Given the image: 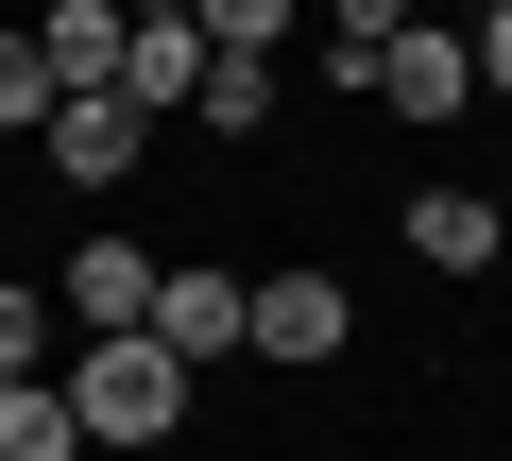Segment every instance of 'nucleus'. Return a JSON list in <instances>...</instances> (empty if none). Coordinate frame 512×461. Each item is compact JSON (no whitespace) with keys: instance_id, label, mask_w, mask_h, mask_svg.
<instances>
[{"instance_id":"nucleus-1","label":"nucleus","mask_w":512,"mask_h":461,"mask_svg":"<svg viewBox=\"0 0 512 461\" xmlns=\"http://www.w3.org/2000/svg\"><path fill=\"white\" fill-rule=\"evenodd\" d=\"M52 393H69V427L86 444H171L188 410H205V376L137 325V342H86V359H52Z\"/></svg>"},{"instance_id":"nucleus-5","label":"nucleus","mask_w":512,"mask_h":461,"mask_svg":"<svg viewBox=\"0 0 512 461\" xmlns=\"http://www.w3.org/2000/svg\"><path fill=\"white\" fill-rule=\"evenodd\" d=\"M239 291H256V274H222V257H171V274H154V342H171L188 376H222V359H239Z\"/></svg>"},{"instance_id":"nucleus-4","label":"nucleus","mask_w":512,"mask_h":461,"mask_svg":"<svg viewBox=\"0 0 512 461\" xmlns=\"http://www.w3.org/2000/svg\"><path fill=\"white\" fill-rule=\"evenodd\" d=\"M35 154H52V188H86V205H103V188H137L154 120H137L120 86H86V103H52V120H35Z\"/></svg>"},{"instance_id":"nucleus-12","label":"nucleus","mask_w":512,"mask_h":461,"mask_svg":"<svg viewBox=\"0 0 512 461\" xmlns=\"http://www.w3.org/2000/svg\"><path fill=\"white\" fill-rule=\"evenodd\" d=\"M410 18H427V0H325V69H342V86H376V52H393Z\"/></svg>"},{"instance_id":"nucleus-3","label":"nucleus","mask_w":512,"mask_h":461,"mask_svg":"<svg viewBox=\"0 0 512 461\" xmlns=\"http://www.w3.org/2000/svg\"><path fill=\"white\" fill-rule=\"evenodd\" d=\"M154 274H171V257L103 222V240H69V257H52V325H86V342H137V325H154Z\"/></svg>"},{"instance_id":"nucleus-8","label":"nucleus","mask_w":512,"mask_h":461,"mask_svg":"<svg viewBox=\"0 0 512 461\" xmlns=\"http://www.w3.org/2000/svg\"><path fill=\"white\" fill-rule=\"evenodd\" d=\"M18 35H35V69H52V103H86V86H120V35H137V18H120V0H35Z\"/></svg>"},{"instance_id":"nucleus-16","label":"nucleus","mask_w":512,"mask_h":461,"mask_svg":"<svg viewBox=\"0 0 512 461\" xmlns=\"http://www.w3.org/2000/svg\"><path fill=\"white\" fill-rule=\"evenodd\" d=\"M120 18H188V0H120ZM188 35H205V18H188Z\"/></svg>"},{"instance_id":"nucleus-15","label":"nucleus","mask_w":512,"mask_h":461,"mask_svg":"<svg viewBox=\"0 0 512 461\" xmlns=\"http://www.w3.org/2000/svg\"><path fill=\"white\" fill-rule=\"evenodd\" d=\"M461 52H478V103H512V0H495V18H478Z\"/></svg>"},{"instance_id":"nucleus-14","label":"nucleus","mask_w":512,"mask_h":461,"mask_svg":"<svg viewBox=\"0 0 512 461\" xmlns=\"http://www.w3.org/2000/svg\"><path fill=\"white\" fill-rule=\"evenodd\" d=\"M35 120H52V69H35V35H18V18H0V137H35Z\"/></svg>"},{"instance_id":"nucleus-17","label":"nucleus","mask_w":512,"mask_h":461,"mask_svg":"<svg viewBox=\"0 0 512 461\" xmlns=\"http://www.w3.org/2000/svg\"><path fill=\"white\" fill-rule=\"evenodd\" d=\"M461 18H495V0H461Z\"/></svg>"},{"instance_id":"nucleus-13","label":"nucleus","mask_w":512,"mask_h":461,"mask_svg":"<svg viewBox=\"0 0 512 461\" xmlns=\"http://www.w3.org/2000/svg\"><path fill=\"white\" fill-rule=\"evenodd\" d=\"M0 376H52V274H0Z\"/></svg>"},{"instance_id":"nucleus-6","label":"nucleus","mask_w":512,"mask_h":461,"mask_svg":"<svg viewBox=\"0 0 512 461\" xmlns=\"http://www.w3.org/2000/svg\"><path fill=\"white\" fill-rule=\"evenodd\" d=\"M393 240H410L427 274H495V257H512V205H495V188H410Z\"/></svg>"},{"instance_id":"nucleus-7","label":"nucleus","mask_w":512,"mask_h":461,"mask_svg":"<svg viewBox=\"0 0 512 461\" xmlns=\"http://www.w3.org/2000/svg\"><path fill=\"white\" fill-rule=\"evenodd\" d=\"M359 103H393V120H461V103H478V52H461L444 18H410V35L376 52V86H359Z\"/></svg>"},{"instance_id":"nucleus-2","label":"nucleus","mask_w":512,"mask_h":461,"mask_svg":"<svg viewBox=\"0 0 512 461\" xmlns=\"http://www.w3.org/2000/svg\"><path fill=\"white\" fill-rule=\"evenodd\" d=\"M342 342H359V291H342L325 257H291V274H256V291H239V359H274V376H325Z\"/></svg>"},{"instance_id":"nucleus-9","label":"nucleus","mask_w":512,"mask_h":461,"mask_svg":"<svg viewBox=\"0 0 512 461\" xmlns=\"http://www.w3.org/2000/svg\"><path fill=\"white\" fill-rule=\"evenodd\" d=\"M188 120H205V137H274V120H291V69H256V52H205Z\"/></svg>"},{"instance_id":"nucleus-11","label":"nucleus","mask_w":512,"mask_h":461,"mask_svg":"<svg viewBox=\"0 0 512 461\" xmlns=\"http://www.w3.org/2000/svg\"><path fill=\"white\" fill-rule=\"evenodd\" d=\"M188 18H205V52H256V69H291L308 0H188Z\"/></svg>"},{"instance_id":"nucleus-10","label":"nucleus","mask_w":512,"mask_h":461,"mask_svg":"<svg viewBox=\"0 0 512 461\" xmlns=\"http://www.w3.org/2000/svg\"><path fill=\"white\" fill-rule=\"evenodd\" d=\"M0 461H86V427H69L52 376H0Z\"/></svg>"}]
</instances>
